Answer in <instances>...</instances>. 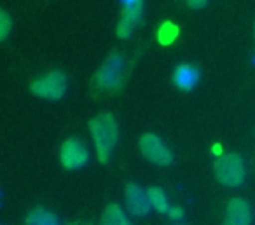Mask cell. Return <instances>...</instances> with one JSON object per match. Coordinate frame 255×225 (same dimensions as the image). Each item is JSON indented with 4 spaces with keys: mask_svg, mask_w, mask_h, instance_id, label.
Instances as JSON below:
<instances>
[{
    "mask_svg": "<svg viewBox=\"0 0 255 225\" xmlns=\"http://www.w3.org/2000/svg\"><path fill=\"white\" fill-rule=\"evenodd\" d=\"M89 129H91V136L95 141L100 162H107L114 147H116L117 138H119L116 119L112 113H100L89 120Z\"/></svg>",
    "mask_w": 255,
    "mask_h": 225,
    "instance_id": "6da1fadb",
    "label": "cell"
},
{
    "mask_svg": "<svg viewBox=\"0 0 255 225\" xmlns=\"http://www.w3.org/2000/svg\"><path fill=\"white\" fill-rule=\"evenodd\" d=\"M96 84L105 91H117L126 82V60L121 53L110 54L95 77Z\"/></svg>",
    "mask_w": 255,
    "mask_h": 225,
    "instance_id": "7a4b0ae2",
    "label": "cell"
},
{
    "mask_svg": "<svg viewBox=\"0 0 255 225\" xmlns=\"http://www.w3.org/2000/svg\"><path fill=\"white\" fill-rule=\"evenodd\" d=\"M215 176L226 187H240L245 180V164L238 154H222L213 164Z\"/></svg>",
    "mask_w": 255,
    "mask_h": 225,
    "instance_id": "3957f363",
    "label": "cell"
},
{
    "mask_svg": "<svg viewBox=\"0 0 255 225\" xmlns=\"http://www.w3.org/2000/svg\"><path fill=\"white\" fill-rule=\"evenodd\" d=\"M30 91L35 96L46 100H60L67 91V75L60 70L49 72L44 77L37 79L30 84Z\"/></svg>",
    "mask_w": 255,
    "mask_h": 225,
    "instance_id": "277c9868",
    "label": "cell"
},
{
    "mask_svg": "<svg viewBox=\"0 0 255 225\" xmlns=\"http://www.w3.org/2000/svg\"><path fill=\"white\" fill-rule=\"evenodd\" d=\"M140 152L149 162H154L157 166H168L173 161V155H171L170 148L159 140V136L156 134H143L140 138Z\"/></svg>",
    "mask_w": 255,
    "mask_h": 225,
    "instance_id": "5b68a950",
    "label": "cell"
},
{
    "mask_svg": "<svg viewBox=\"0 0 255 225\" xmlns=\"http://www.w3.org/2000/svg\"><path fill=\"white\" fill-rule=\"evenodd\" d=\"M123 16H121L119 25H117V37L128 39L133 33V30L140 25V21H142L143 2H140V0H128V2H123Z\"/></svg>",
    "mask_w": 255,
    "mask_h": 225,
    "instance_id": "8992f818",
    "label": "cell"
},
{
    "mask_svg": "<svg viewBox=\"0 0 255 225\" xmlns=\"http://www.w3.org/2000/svg\"><path fill=\"white\" fill-rule=\"evenodd\" d=\"M61 164L67 169H79L88 162V150L77 138H70L61 145Z\"/></svg>",
    "mask_w": 255,
    "mask_h": 225,
    "instance_id": "52a82bcc",
    "label": "cell"
},
{
    "mask_svg": "<svg viewBox=\"0 0 255 225\" xmlns=\"http://www.w3.org/2000/svg\"><path fill=\"white\" fill-rule=\"evenodd\" d=\"M124 203H126V210L135 217H145L150 211V203L147 192L140 189L136 183H128L124 189Z\"/></svg>",
    "mask_w": 255,
    "mask_h": 225,
    "instance_id": "ba28073f",
    "label": "cell"
},
{
    "mask_svg": "<svg viewBox=\"0 0 255 225\" xmlns=\"http://www.w3.org/2000/svg\"><path fill=\"white\" fill-rule=\"evenodd\" d=\"M252 222V211H250V204L245 199H231L227 204V211H226V220L224 225H250Z\"/></svg>",
    "mask_w": 255,
    "mask_h": 225,
    "instance_id": "9c48e42d",
    "label": "cell"
},
{
    "mask_svg": "<svg viewBox=\"0 0 255 225\" xmlns=\"http://www.w3.org/2000/svg\"><path fill=\"white\" fill-rule=\"evenodd\" d=\"M199 81V70L192 65H178L175 68L173 82L177 88L184 89V91H191Z\"/></svg>",
    "mask_w": 255,
    "mask_h": 225,
    "instance_id": "30bf717a",
    "label": "cell"
},
{
    "mask_svg": "<svg viewBox=\"0 0 255 225\" xmlns=\"http://www.w3.org/2000/svg\"><path fill=\"white\" fill-rule=\"evenodd\" d=\"M100 225H133V224L126 218L124 210L119 204H109L107 210L103 211Z\"/></svg>",
    "mask_w": 255,
    "mask_h": 225,
    "instance_id": "8fae6325",
    "label": "cell"
},
{
    "mask_svg": "<svg viewBox=\"0 0 255 225\" xmlns=\"http://www.w3.org/2000/svg\"><path fill=\"white\" fill-rule=\"evenodd\" d=\"M26 225H60L56 215L42 208H35L26 217Z\"/></svg>",
    "mask_w": 255,
    "mask_h": 225,
    "instance_id": "7c38bea8",
    "label": "cell"
},
{
    "mask_svg": "<svg viewBox=\"0 0 255 225\" xmlns=\"http://www.w3.org/2000/svg\"><path fill=\"white\" fill-rule=\"evenodd\" d=\"M147 197H149L150 206L156 211H159V213H168V210L171 208L170 204H168L166 194H164V190L159 189V187H150V189H147Z\"/></svg>",
    "mask_w": 255,
    "mask_h": 225,
    "instance_id": "4fadbf2b",
    "label": "cell"
},
{
    "mask_svg": "<svg viewBox=\"0 0 255 225\" xmlns=\"http://www.w3.org/2000/svg\"><path fill=\"white\" fill-rule=\"evenodd\" d=\"M178 37V26L171 21H166L157 30V40L161 46H171Z\"/></svg>",
    "mask_w": 255,
    "mask_h": 225,
    "instance_id": "5bb4252c",
    "label": "cell"
},
{
    "mask_svg": "<svg viewBox=\"0 0 255 225\" xmlns=\"http://www.w3.org/2000/svg\"><path fill=\"white\" fill-rule=\"evenodd\" d=\"M11 18H9V14L5 11H0V39L4 40L7 39L9 32H11Z\"/></svg>",
    "mask_w": 255,
    "mask_h": 225,
    "instance_id": "9a60e30c",
    "label": "cell"
},
{
    "mask_svg": "<svg viewBox=\"0 0 255 225\" xmlns=\"http://www.w3.org/2000/svg\"><path fill=\"white\" fill-rule=\"evenodd\" d=\"M166 215L171 220H180V218H184V210H182L180 206H171Z\"/></svg>",
    "mask_w": 255,
    "mask_h": 225,
    "instance_id": "2e32d148",
    "label": "cell"
},
{
    "mask_svg": "<svg viewBox=\"0 0 255 225\" xmlns=\"http://www.w3.org/2000/svg\"><path fill=\"white\" fill-rule=\"evenodd\" d=\"M206 4H208L206 0H189L187 2V5L191 9H203V7H206Z\"/></svg>",
    "mask_w": 255,
    "mask_h": 225,
    "instance_id": "e0dca14e",
    "label": "cell"
},
{
    "mask_svg": "<svg viewBox=\"0 0 255 225\" xmlns=\"http://www.w3.org/2000/svg\"><path fill=\"white\" fill-rule=\"evenodd\" d=\"M213 152H215V154H219V155H222V154H220V145H215V147H213Z\"/></svg>",
    "mask_w": 255,
    "mask_h": 225,
    "instance_id": "ac0fdd59",
    "label": "cell"
}]
</instances>
